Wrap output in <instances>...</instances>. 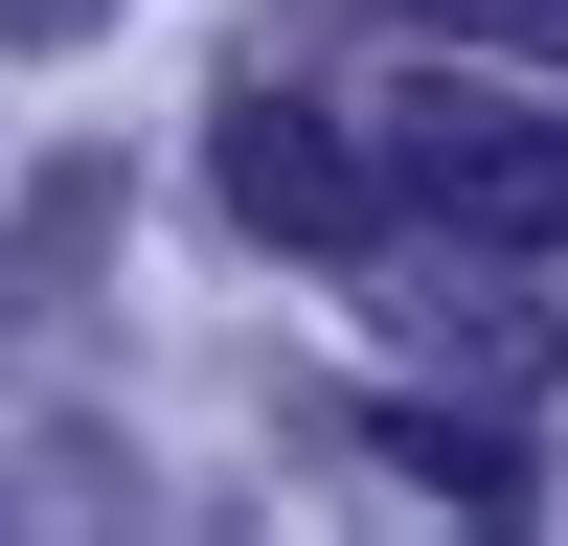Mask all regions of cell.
<instances>
[{"label": "cell", "mask_w": 568, "mask_h": 546, "mask_svg": "<svg viewBox=\"0 0 568 546\" xmlns=\"http://www.w3.org/2000/svg\"><path fill=\"white\" fill-rule=\"evenodd\" d=\"M91 23H114V0H0V46H91Z\"/></svg>", "instance_id": "obj_4"}, {"label": "cell", "mask_w": 568, "mask_h": 546, "mask_svg": "<svg viewBox=\"0 0 568 546\" xmlns=\"http://www.w3.org/2000/svg\"><path fill=\"white\" fill-rule=\"evenodd\" d=\"M409 23H455V46H524V69H568V0H409Z\"/></svg>", "instance_id": "obj_3"}, {"label": "cell", "mask_w": 568, "mask_h": 546, "mask_svg": "<svg viewBox=\"0 0 568 546\" xmlns=\"http://www.w3.org/2000/svg\"><path fill=\"white\" fill-rule=\"evenodd\" d=\"M387 205L478 228V251H568V114H524V91H387Z\"/></svg>", "instance_id": "obj_1"}, {"label": "cell", "mask_w": 568, "mask_h": 546, "mask_svg": "<svg viewBox=\"0 0 568 546\" xmlns=\"http://www.w3.org/2000/svg\"><path fill=\"white\" fill-rule=\"evenodd\" d=\"M205 182L273 228V251H387V136H342V114H296V91H251V114L205 136Z\"/></svg>", "instance_id": "obj_2"}]
</instances>
